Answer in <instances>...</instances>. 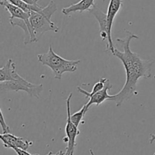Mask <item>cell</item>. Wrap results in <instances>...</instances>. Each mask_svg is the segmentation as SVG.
I'll list each match as a JSON object with an SVG mask.
<instances>
[{"label":"cell","instance_id":"obj_20","mask_svg":"<svg viewBox=\"0 0 155 155\" xmlns=\"http://www.w3.org/2000/svg\"><path fill=\"white\" fill-rule=\"evenodd\" d=\"M153 155H155V153H154V154H153Z\"/></svg>","mask_w":155,"mask_h":155},{"label":"cell","instance_id":"obj_5","mask_svg":"<svg viewBox=\"0 0 155 155\" xmlns=\"http://www.w3.org/2000/svg\"><path fill=\"white\" fill-rule=\"evenodd\" d=\"M73 94L71 93L66 100L67 105V124L65 126V134L66 137L64 138V141L68 142V146L66 147V152L64 155H74V149H75L77 143L76 138L80 135V132L78 129V127L75 126L71 121V100L72 98Z\"/></svg>","mask_w":155,"mask_h":155},{"label":"cell","instance_id":"obj_4","mask_svg":"<svg viewBox=\"0 0 155 155\" xmlns=\"http://www.w3.org/2000/svg\"><path fill=\"white\" fill-rule=\"evenodd\" d=\"M0 91L2 93L10 91H23L27 92L31 97L39 99L41 93L43 91V84H35L20 76L18 79L13 81H0Z\"/></svg>","mask_w":155,"mask_h":155},{"label":"cell","instance_id":"obj_12","mask_svg":"<svg viewBox=\"0 0 155 155\" xmlns=\"http://www.w3.org/2000/svg\"><path fill=\"white\" fill-rule=\"evenodd\" d=\"M123 4H124L123 0H110V2H109L107 12L106 14H107V28H108L109 34L110 36H111V29L114 20L117 14L122 9Z\"/></svg>","mask_w":155,"mask_h":155},{"label":"cell","instance_id":"obj_11","mask_svg":"<svg viewBox=\"0 0 155 155\" xmlns=\"http://www.w3.org/2000/svg\"><path fill=\"white\" fill-rule=\"evenodd\" d=\"M95 6V0H80L75 4L64 8L61 12L64 15H69L76 12H83L85 11H89Z\"/></svg>","mask_w":155,"mask_h":155},{"label":"cell","instance_id":"obj_19","mask_svg":"<svg viewBox=\"0 0 155 155\" xmlns=\"http://www.w3.org/2000/svg\"><path fill=\"white\" fill-rule=\"evenodd\" d=\"M89 152H90V154L91 155H95V153H94L93 150H92V149H89Z\"/></svg>","mask_w":155,"mask_h":155},{"label":"cell","instance_id":"obj_15","mask_svg":"<svg viewBox=\"0 0 155 155\" xmlns=\"http://www.w3.org/2000/svg\"><path fill=\"white\" fill-rule=\"evenodd\" d=\"M107 80V78H105L100 79L98 82H96V83L95 84V85L93 86V88H92V91L89 93H90L91 94H95V93L102 91L104 88V87H105V84Z\"/></svg>","mask_w":155,"mask_h":155},{"label":"cell","instance_id":"obj_16","mask_svg":"<svg viewBox=\"0 0 155 155\" xmlns=\"http://www.w3.org/2000/svg\"><path fill=\"white\" fill-rule=\"evenodd\" d=\"M0 115H1V117H0V125H1L2 129V134L10 133V128L6 124L5 121L4 115H3V112L2 109H0Z\"/></svg>","mask_w":155,"mask_h":155},{"label":"cell","instance_id":"obj_7","mask_svg":"<svg viewBox=\"0 0 155 155\" xmlns=\"http://www.w3.org/2000/svg\"><path fill=\"white\" fill-rule=\"evenodd\" d=\"M91 14L95 16L99 24L100 28V36H101V40L105 41L107 40V47L105 50H109L110 52L113 53L114 50L115 46L114 45L113 40H112V36H110L108 32V28H107V14L101 12L99 9L95 6L92 8L91 10L89 11Z\"/></svg>","mask_w":155,"mask_h":155},{"label":"cell","instance_id":"obj_8","mask_svg":"<svg viewBox=\"0 0 155 155\" xmlns=\"http://www.w3.org/2000/svg\"><path fill=\"white\" fill-rule=\"evenodd\" d=\"M112 85L110 84V80L107 79V81H106L105 84V87H104V89L102 91H99V92H97L95 94H91L90 93L88 92V91H85L84 89H83L80 87H77V89L80 94H84L86 95V97H89V100L88 101V103H86V109L89 110V109L90 108V106L92 105L95 104L96 106H99L100 104L104 102L105 100H110V99L113 97V95H110L108 94V91H110V90L111 89Z\"/></svg>","mask_w":155,"mask_h":155},{"label":"cell","instance_id":"obj_10","mask_svg":"<svg viewBox=\"0 0 155 155\" xmlns=\"http://www.w3.org/2000/svg\"><path fill=\"white\" fill-rule=\"evenodd\" d=\"M20 75L16 71L15 63L13 59H9L6 64L0 69V81L16 80Z\"/></svg>","mask_w":155,"mask_h":155},{"label":"cell","instance_id":"obj_9","mask_svg":"<svg viewBox=\"0 0 155 155\" xmlns=\"http://www.w3.org/2000/svg\"><path fill=\"white\" fill-rule=\"evenodd\" d=\"M0 138L4 144V146L7 148L13 149L17 147L27 150L33 144L32 141L24 139L21 137H17L10 133L1 134Z\"/></svg>","mask_w":155,"mask_h":155},{"label":"cell","instance_id":"obj_14","mask_svg":"<svg viewBox=\"0 0 155 155\" xmlns=\"http://www.w3.org/2000/svg\"><path fill=\"white\" fill-rule=\"evenodd\" d=\"M87 111L88 109H86V105L84 104L83 106V107H82L80 110L77 111V112H75V113L72 114V115H71V121L73 122V123H74L77 127H79L80 123H82V124H84L85 123V121L83 120V117L85 116V115H86Z\"/></svg>","mask_w":155,"mask_h":155},{"label":"cell","instance_id":"obj_18","mask_svg":"<svg viewBox=\"0 0 155 155\" xmlns=\"http://www.w3.org/2000/svg\"><path fill=\"white\" fill-rule=\"evenodd\" d=\"M155 141V134H151V138H150V144H152Z\"/></svg>","mask_w":155,"mask_h":155},{"label":"cell","instance_id":"obj_6","mask_svg":"<svg viewBox=\"0 0 155 155\" xmlns=\"http://www.w3.org/2000/svg\"><path fill=\"white\" fill-rule=\"evenodd\" d=\"M0 4H1V5L4 6L5 9L6 10L9 12V14H10V18H9L10 21H13L14 19H21L25 21L29 31L28 44L34 43L33 31H32L31 28V24H30V13L26 12L25 11L21 9V8L15 5L12 4V3L8 2L5 1V0H1Z\"/></svg>","mask_w":155,"mask_h":155},{"label":"cell","instance_id":"obj_1","mask_svg":"<svg viewBox=\"0 0 155 155\" xmlns=\"http://www.w3.org/2000/svg\"><path fill=\"white\" fill-rule=\"evenodd\" d=\"M139 36L130 30H126L124 38H117V41L123 47V51L115 48L112 54L122 62L127 74L126 83L122 89L116 94H114L110 101L116 103L120 106L127 100H130L137 93V83L140 78H150L151 77V67L153 62L141 59L139 54L130 49V42L133 39H138Z\"/></svg>","mask_w":155,"mask_h":155},{"label":"cell","instance_id":"obj_17","mask_svg":"<svg viewBox=\"0 0 155 155\" xmlns=\"http://www.w3.org/2000/svg\"><path fill=\"white\" fill-rule=\"evenodd\" d=\"M22 1L29 5H38V2L39 0H22Z\"/></svg>","mask_w":155,"mask_h":155},{"label":"cell","instance_id":"obj_2","mask_svg":"<svg viewBox=\"0 0 155 155\" xmlns=\"http://www.w3.org/2000/svg\"><path fill=\"white\" fill-rule=\"evenodd\" d=\"M58 10L57 5L54 1H50L45 7L42 8L39 12L32 11L30 12V22L31 24L34 43L37 42L41 36L47 31L57 33L58 27L51 21V18L53 14Z\"/></svg>","mask_w":155,"mask_h":155},{"label":"cell","instance_id":"obj_13","mask_svg":"<svg viewBox=\"0 0 155 155\" xmlns=\"http://www.w3.org/2000/svg\"><path fill=\"white\" fill-rule=\"evenodd\" d=\"M5 1H8V2L12 3V4L21 8V9L25 11L26 12H29V13H30L32 11L39 12V11L42 9V7H41L39 5H29L27 4V3L24 2L22 0H5Z\"/></svg>","mask_w":155,"mask_h":155},{"label":"cell","instance_id":"obj_3","mask_svg":"<svg viewBox=\"0 0 155 155\" xmlns=\"http://www.w3.org/2000/svg\"><path fill=\"white\" fill-rule=\"evenodd\" d=\"M37 59L42 65L49 67L52 71L54 78L61 80L62 74L65 72H74L77 70V65L80 60H68L61 57L54 53L52 46H49L48 51L37 55Z\"/></svg>","mask_w":155,"mask_h":155}]
</instances>
